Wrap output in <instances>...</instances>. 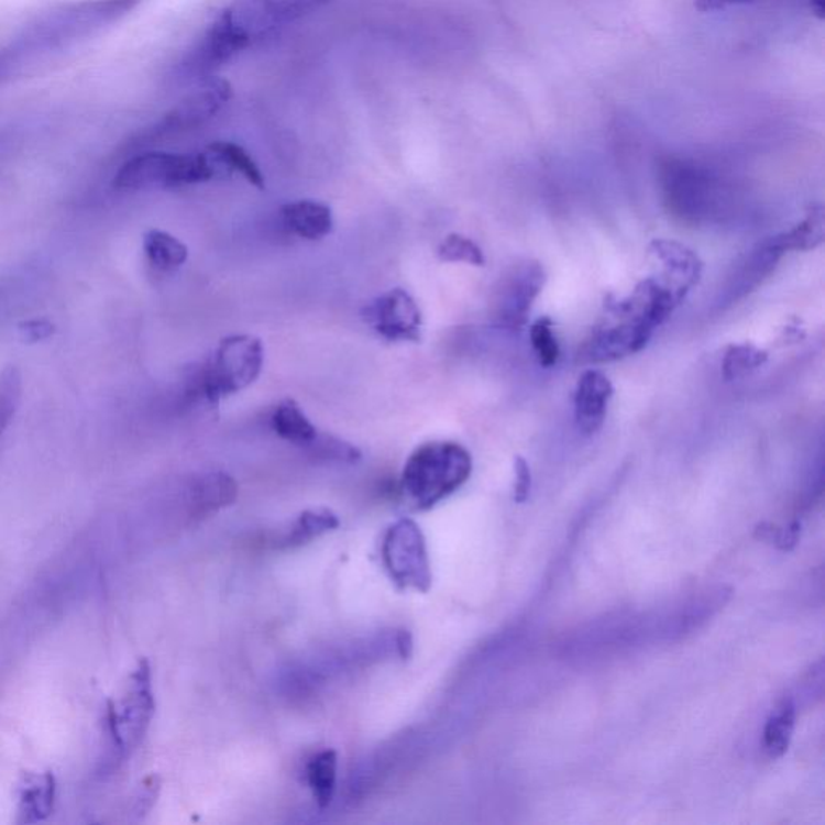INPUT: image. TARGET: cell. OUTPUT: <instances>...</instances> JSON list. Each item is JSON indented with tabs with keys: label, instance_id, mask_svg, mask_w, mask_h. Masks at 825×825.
<instances>
[{
	"label": "cell",
	"instance_id": "obj_1",
	"mask_svg": "<svg viewBox=\"0 0 825 825\" xmlns=\"http://www.w3.org/2000/svg\"><path fill=\"white\" fill-rule=\"evenodd\" d=\"M682 300L669 284L647 277L630 296L605 305L609 318L592 332L585 356L594 363H609L636 355Z\"/></svg>",
	"mask_w": 825,
	"mask_h": 825
},
{
	"label": "cell",
	"instance_id": "obj_2",
	"mask_svg": "<svg viewBox=\"0 0 825 825\" xmlns=\"http://www.w3.org/2000/svg\"><path fill=\"white\" fill-rule=\"evenodd\" d=\"M473 473V457L459 442L432 440L408 457L400 494L411 508L426 512L460 491Z\"/></svg>",
	"mask_w": 825,
	"mask_h": 825
},
{
	"label": "cell",
	"instance_id": "obj_3",
	"mask_svg": "<svg viewBox=\"0 0 825 825\" xmlns=\"http://www.w3.org/2000/svg\"><path fill=\"white\" fill-rule=\"evenodd\" d=\"M265 365V346L251 334H232L221 339L213 355L197 374L194 391L210 405L251 387Z\"/></svg>",
	"mask_w": 825,
	"mask_h": 825
},
{
	"label": "cell",
	"instance_id": "obj_4",
	"mask_svg": "<svg viewBox=\"0 0 825 825\" xmlns=\"http://www.w3.org/2000/svg\"><path fill=\"white\" fill-rule=\"evenodd\" d=\"M215 175L217 168L207 154L145 152L121 166L113 186L121 193L176 189L210 182Z\"/></svg>",
	"mask_w": 825,
	"mask_h": 825
},
{
	"label": "cell",
	"instance_id": "obj_5",
	"mask_svg": "<svg viewBox=\"0 0 825 825\" xmlns=\"http://www.w3.org/2000/svg\"><path fill=\"white\" fill-rule=\"evenodd\" d=\"M155 713L152 669L147 660L139 661L120 703H107V733L120 757L134 750L151 726Z\"/></svg>",
	"mask_w": 825,
	"mask_h": 825
},
{
	"label": "cell",
	"instance_id": "obj_6",
	"mask_svg": "<svg viewBox=\"0 0 825 825\" xmlns=\"http://www.w3.org/2000/svg\"><path fill=\"white\" fill-rule=\"evenodd\" d=\"M381 557L387 574L398 587L415 588L418 592L431 588V561L425 534L411 519H398L386 530Z\"/></svg>",
	"mask_w": 825,
	"mask_h": 825
},
{
	"label": "cell",
	"instance_id": "obj_7",
	"mask_svg": "<svg viewBox=\"0 0 825 825\" xmlns=\"http://www.w3.org/2000/svg\"><path fill=\"white\" fill-rule=\"evenodd\" d=\"M547 283L546 270L536 260H522L502 276L492 300V318L501 328L519 331L529 320L534 301Z\"/></svg>",
	"mask_w": 825,
	"mask_h": 825
},
{
	"label": "cell",
	"instance_id": "obj_8",
	"mask_svg": "<svg viewBox=\"0 0 825 825\" xmlns=\"http://www.w3.org/2000/svg\"><path fill=\"white\" fill-rule=\"evenodd\" d=\"M251 44L248 34L232 23L227 10L208 28L202 40L187 52L179 64V76L187 81H204Z\"/></svg>",
	"mask_w": 825,
	"mask_h": 825
},
{
	"label": "cell",
	"instance_id": "obj_9",
	"mask_svg": "<svg viewBox=\"0 0 825 825\" xmlns=\"http://www.w3.org/2000/svg\"><path fill=\"white\" fill-rule=\"evenodd\" d=\"M362 320L384 341H421V310L415 298L400 287L387 290L366 304Z\"/></svg>",
	"mask_w": 825,
	"mask_h": 825
},
{
	"label": "cell",
	"instance_id": "obj_10",
	"mask_svg": "<svg viewBox=\"0 0 825 825\" xmlns=\"http://www.w3.org/2000/svg\"><path fill=\"white\" fill-rule=\"evenodd\" d=\"M329 0H238L228 9L232 23L248 34L251 43L297 22Z\"/></svg>",
	"mask_w": 825,
	"mask_h": 825
},
{
	"label": "cell",
	"instance_id": "obj_11",
	"mask_svg": "<svg viewBox=\"0 0 825 825\" xmlns=\"http://www.w3.org/2000/svg\"><path fill=\"white\" fill-rule=\"evenodd\" d=\"M231 96L230 81L210 76L204 79L189 96L184 97L182 102L158 124L157 131L162 134L179 133V131L200 127L217 116L230 102Z\"/></svg>",
	"mask_w": 825,
	"mask_h": 825
},
{
	"label": "cell",
	"instance_id": "obj_12",
	"mask_svg": "<svg viewBox=\"0 0 825 825\" xmlns=\"http://www.w3.org/2000/svg\"><path fill=\"white\" fill-rule=\"evenodd\" d=\"M613 394L615 387L602 371L587 370L579 376L574 392V416L582 435L594 436L603 428Z\"/></svg>",
	"mask_w": 825,
	"mask_h": 825
},
{
	"label": "cell",
	"instance_id": "obj_13",
	"mask_svg": "<svg viewBox=\"0 0 825 825\" xmlns=\"http://www.w3.org/2000/svg\"><path fill=\"white\" fill-rule=\"evenodd\" d=\"M650 253L663 263L669 286L682 298H685L690 289L698 284L703 273V263L692 249L675 241L657 239L651 242Z\"/></svg>",
	"mask_w": 825,
	"mask_h": 825
},
{
	"label": "cell",
	"instance_id": "obj_14",
	"mask_svg": "<svg viewBox=\"0 0 825 825\" xmlns=\"http://www.w3.org/2000/svg\"><path fill=\"white\" fill-rule=\"evenodd\" d=\"M284 228L304 241H321L334 230L331 207L317 200H297L280 207Z\"/></svg>",
	"mask_w": 825,
	"mask_h": 825
},
{
	"label": "cell",
	"instance_id": "obj_15",
	"mask_svg": "<svg viewBox=\"0 0 825 825\" xmlns=\"http://www.w3.org/2000/svg\"><path fill=\"white\" fill-rule=\"evenodd\" d=\"M55 783L54 774H28L20 783L19 823L34 824L46 820L54 810Z\"/></svg>",
	"mask_w": 825,
	"mask_h": 825
},
{
	"label": "cell",
	"instance_id": "obj_16",
	"mask_svg": "<svg viewBox=\"0 0 825 825\" xmlns=\"http://www.w3.org/2000/svg\"><path fill=\"white\" fill-rule=\"evenodd\" d=\"M238 497V484L227 473H208L194 484L190 504L196 516H206L223 506L231 505Z\"/></svg>",
	"mask_w": 825,
	"mask_h": 825
},
{
	"label": "cell",
	"instance_id": "obj_17",
	"mask_svg": "<svg viewBox=\"0 0 825 825\" xmlns=\"http://www.w3.org/2000/svg\"><path fill=\"white\" fill-rule=\"evenodd\" d=\"M272 429L277 437L301 449L310 446L320 432L294 398H284L277 404L272 415Z\"/></svg>",
	"mask_w": 825,
	"mask_h": 825
},
{
	"label": "cell",
	"instance_id": "obj_18",
	"mask_svg": "<svg viewBox=\"0 0 825 825\" xmlns=\"http://www.w3.org/2000/svg\"><path fill=\"white\" fill-rule=\"evenodd\" d=\"M206 154L213 163L217 172L221 168L239 173L256 189H265V176L241 145L234 144V142L218 141L208 145Z\"/></svg>",
	"mask_w": 825,
	"mask_h": 825
},
{
	"label": "cell",
	"instance_id": "obj_19",
	"mask_svg": "<svg viewBox=\"0 0 825 825\" xmlns=\"http://www.w3.org/2000/svg\"><path fill=\"white\" fill-rule=\"evenodd\" d=\"M824 208L813 207L806 218L792 230L774 235L772 242L780 252H807L820 248L824 242Z\"/></svg>",
	"mask_w": 825,
	"mask_h": 825
},
{
	"label": "cell",
	"instance_id": "obj_20",
	"mask_svg": "<svg viewBox=\"0 0 825 825\" xmlns=\"http://www.w3.org/2000/svg\"><path fill=\"white\" fill-rule=\"evenodd\" d=\"M147 262L163 273L182 268L189 258V249L169 232L151 230L145 232L142 241Z\"/></svg>",
	"mask_w": 825,
	"mask_h": 825
},
{
	"label": "cell",
	"instance_id": "obj_21",
	"mask_svg": "<svg viewBox=\"0 0 825 825\" xmlns=\"http://www.w3.org/2000/svg\"><path fill=\"white\" fill-rule=\"evenodd\" d=\"M339 758L334 750H322L307 762V782L314 793L315 802L320 807H328L336 795L338 787Z\"/></svg>",
	"mask_w": 825,
	"mask_h": 825
},
{
	"label": "cell",
	"instance_id": "obj_22",
	"mask_svg": "<svg viewBox=\"0 0 825 825\" xmlns=\"http://www.w3.org/2000/svg\"><path fill=\"white\" fill-rule=\"evenodd\" d=\"M795 717L796 708L792 698L782 700L778 708L772 711L762 733V747L769 757L780 758L787 754L795 730Z\"/></svg>",
	"mask_w": 825,
	"mask_h": 825
},
{
	"label": "cell",
	"instance_id": "obj_23",
	"mask_svg": "<svg viewBox=\"0 0 825 825\" xmlns=\"http://www.w3.org/2000/svg\"><path fill=\"white\" fill-rule=\"evenodd\" d=\"M338 528L339 518L331 509H308V512L301 513L297 521L290 526L284 542L287 547L301 546V543L310 542L315 537H320L322 534L331 532V530Z\"/></svg>",
	"mask_w": 825,
	"mask_h": 825
},
{
	"label": "cell",
	"instance_id": "obj_24",
	"mask_svg": "<svg viewBox=\"0 0 825 825\" xmlns=\"http://www.w3.org/2000/svg\"><path fill=\"white\" fill-rule=\"evenodd\" d=\"M768 352L754 344L730 345L724 353L723 377L727 383L741 380L768 362Z\"/></svg>",
	"mask_w": 825,
	"mask_h": 825
},
{
	"label": "cell",
	"instance_id": "obj_25",
	"mask_svg": "<svg viewBox=\"0 0 825 825\" xmlns=\"http://www.w3.org/2000/svg\"><path fill=\"white\" fill-rule=\"evenodd\" d=\"M305 450L311 459L332 461V463L355 464L362 460V450L359 447L339 437L321 435V432H318L314 442L305 447Z\"/></svg>",
	"mask_w": 825,
	"mask_h": 825
},
{
	"label": "cell",
	"instance_id": "obj_26",
	"mask_svg": "<svg viewBox=\"0 0 825 825\" xmlns=\"http://www.w3.org/2000/svg\"><path fill=\"white\" fill-rule=\"evenodd\" d=\"M437 256H439L440 262L446 263H466L471 266L485 265L484 252H482L480 245L473 239L459 234V232H452L440 242L439 248H437Z\"/></svg>",
	"mask_w": 825,
	"mask_h": 825
},
{
	"label": "cell",
	"instance_id": "obj_27",
	"mask_svg": "<svg viewBox=\"0 0 825 825\" xmlns=\"http://www.w3.org/2000/svg\"><path fill=\"white\" fill-rule=\"evenodd\" d=\"M530 344L537 360L543 367H553L560 360V345L553 332V321L549 317L539 318L530 326Z\"/></svg>",
	"mask_w": 825,
	"mask_h": 825
},
{
	"label": "cell",
	"instance_id": "obj_28",
	"mask_svg": "<svg viewBox=\"0 0 825 825\" xmlns=\"http://www.w3.org/2000/svg\"><path fill=\"white\" fill-rule=\"evenodd\" d=\"M22 395V377L15 367H9L0 374V435L15 415Z\"/></svg>",
	"mask_w": 825,
	"mask_h": 825
},
{
	"label": "cell",
	"instance_id": "obj_29",
	"mask_svg": "<svg viewBox=\"0 0 825 825\" xmlns=\"http://www.w3.org/2000/svg\"><path fill=\"white\" fill-rule=\"evenodd\" d=\"M515 502L516 504H526L530 495V487H532V473H530L528 461L522 457H516L515 459Z\"/></svg>",
	"mask_w": 825,
	"mask_h": 825
},
{
	"label": "cell",
	"instance_id": "obj_30",
	"mask_svg": "<svg viewBox=\"0 0 825 825\" xmlns=\"http://www.w3.org/2000/svg\"><path fill=\"white\" fill-rule=\"evenodd\" d=\"M20 331H22L23 339H26V341L37 342L47 339L54 332V326L44 320L28 321L24 322Z\"/></svg>",
	"mask_w": 825,
	"mask_h": 825
},
{
	"label": "cell",
	"instance_id": "obj_31",
	"mask_svg": "<svg viewBox=\"0 0 825 825\" xmlns=\"http://www.w3.org/2000/svg\"><path fill=\"white\" fill-rule=\"evenodd\" d=\"M751 2H755V0H695V7L700 12H717V10Z\"/></svg>",
	"mask_w": 825,
	"mask_h": 825
},
{
	"label": "cell",
	"instance_id": "obj_32",
	"mask_svg": "<svg viewBox=\"0 0 825 825\" xmlns=\"http://www.w3.org/2000/svg\"><path fill=\"white\" fill-rule=\"evenodd\" d=\"M811 10L820 20L825 16V0H810Z\"/></svg>",
	"mask_w": 825,
	"mask_h": 825
}]
</instances>
